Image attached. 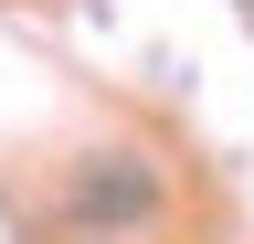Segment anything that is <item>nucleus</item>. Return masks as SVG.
Here are the masks:
<instances>
[{
    "mask_svg": "<svg viewBox=\"0 0 254 244\" xmlns=\"http://www.w3.org/2000/svg\"><path fill=\"white\" fill-rule=\"evenodd\" d=\"M244 21H254V0H244Z\"/></svg>",
    "mask_w": 254,
    "mask_h": 244,
    "instance_id": "obj_1",
    "label": "nucleus"
}]
</instances>
